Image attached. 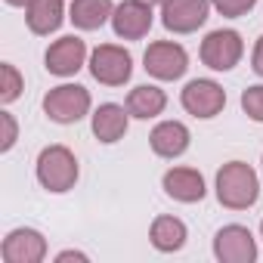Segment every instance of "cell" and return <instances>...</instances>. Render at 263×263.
Returning <instances> with one entry per match:
<instances>
[{
  "mask_svg": "<svg viewBox=\"0 0 263 263\" xmlns=\"http://www.w3.org/2000/svg\"><path fill=\"white\" fill-rule=\"evenodd\" d=\"M180 102L189 115L195 118H214L223 111L226 105V90L217 84V81H208V78H198V81H189L180 93Z\"/></svg>",
  "mask_w": 263,
  "mask_h": 263,
  "instance_id": "cell-8",
  "label": "cell"
},
{
  "mask_svg": "<svg viewBox=\"0 0 263 263\" xmlns=\"http://www.w3.org/2000/svg\"><path fill=\"white\" fill-rule=\"evenodd\" d=\"M241 108H245V115H248L251 121H260V124H263V84L248 87V90L241 93Z\"/></svg>",
  "mask_w": 263,
  "mask_h": 263,
  "instance_id": "cell-21",
  "label": "cell"
},
{
  "mask_svg": "<svg viewBox=\"0 0 263 263\" xmlns=\"http://www.w3.org/2000/svg\"><path fill=\"white\" fill-rule=\"evenodd\" d=\"M143 62H146V71H149L152 78H158V81H177V78H183L186 68H189L186 50H183L180 44H174V41L149 44Z\"/></svg>",
  "mask_w": 263,
  "mask_h": 263,
  "instance_id": "cell-7",
  "label": "cell"
},
{
  "mask_svg": "<svg viewBox=\"0 0 263 263\" xmlns=\"http://www.w3.org/2000/svg\"><path fill=\"white\" fill-rule=\"evenodd\" d=\"M251 68H254V74H260L263 78V34L257 37V44H254V53H251Z\"/></svg>",
  "mask_w": 263,
  "mask_h": 263,
  "instance_id": "cell-24",
  "label": "cell"
},
{
  "mask_svg": "<svg viewBox=\"0 0 263 263\" xmlns=\"http://www.w3.org/2000/svg\"><path fill=\"white\" fill-rule=\"evenodd\" d=\"M111 28L124 41L146 37L149 28H152V7L143 4V0H124V4L115 7V13H111Z\"/></svg>",
  "mask_w": 263,
  "mask_h": 263,
  "instance_id": "cell-10",
  "label": "cell"
},
{
  "mask_svg": "<svg viewBox=\"0 0 263 263\" xmlns=\"http://www.w3.org/2000/svg\"><path fill=\"white\" fill-rule=\"evenodd\" d=\"M0 127H4V137H0V149L10 152L16 146V137H19V127H16V118L10 111H0Z\"/></svg>",
  "mask_w": 263,
  "mask_h": 263,
  "instance_id": "cell-23",
  "label": "cell"
},
{
  "mask_svg": "<svg viewBox=\"0 0 263 263\" xmlns=\"http://www.w3.org/2000/svg\"><path fill=\"white\" fill-rule=\"evenodd\" d=\"M65 19L62 0H31V7H25V22L34 34H53Z\"/></svg>",
  "mask_w": 263,
  "mask_h": 263,
  "instance_id": "cell-16",
  "label": "cell"
},
{
  "mask_svg": "<svg viewBox=\"0 0 263 263\" xmlns=\"http://www.w3.org/2000/svg\"><path fill=\"white\" fill-rule=\"evenodd\" d=\"M22 87H25V81H22V74L16 71V65H10V62L0 65V102H4V105L16 102L19 93H22Z\"/></svg>",
  "mask_w": 263,
  "mask_h": 263,
  "instance_id": "cell-20",
  "label": "cell"
},
{
  "mask_svg": "<svg viewBox=\"0 0 263 263\" xmlns=\"http://www.w3.org/2000/svg\"><path fill=\"white\" fill-rule=\"evenodd\" d=\"M130 71H134V59L124 47L102 44L90 56V74L105 87H124L130 81Z\"/></svg>",
  "mask_w": 263,
  "mask_h": 263,
  "instance_id": "cell-4",
  "label": "cell"
},
{
  "mask_svg": "<svg viewBox=\"0 0 263 263\" xmlns=\"http://www.w3.org/2000/svg\"><path fill=\"white\" fill-rule=\"evenodd\" d=\"M260 195V180L251 164L245 161H229L217 171V198L229 211H245L257 201Z\"/></svg>",
  "mask_w": 263,
  "mask_h": 263,
  "instance_id": "cell-1",
  "label": "cell"
},
{
  "mask_svg": "<svg viewBox=\"0 0 263 263\" xmlns=\"http://www.w3.org/2000/svg\"><path fill=\"white\" fill-rule=\"evenodd\" d=\"M211 0H164L161 4V22L174 34H192L208 22Z\"/></svg>",
  "mask_w": 263,
  "mask_h": 263,
  "instance_id": "cell-5",
  "label": "cell"
},
{
  "mask_svg": "<svg viewBox=\"0 0 263 263\" xmlns=\"http://www.w3.org/2000/svg\"><path fill=\"white\" fill-rule=\"evenodd\" d=\"M260 235H263V223H260Z\"/></svg>",
  "mask_w": 263,
  "mask_h": 263,
  "instance_id": "cell-28",
  "label": "cell"
},
{
  "mask_svg": "<svg viewBox=\"0 0 263 263\" xmlns=\"http://www.w3.org/2000/svg\"><path fill=\"white\" fill-rule=\"evenodd\" d=\"M56 260H59V263H62V260H87V254H81V251H62Z\"/></svg>",
  "mask_w": 263,
  "mask_h": 263,
  "instance_id": "cell-25",
  "label": "cell"
},
{
  "mask_svg": "<svg viewBox=\"0 0 263 263\" xmlns=\"http://www.w3.org/2000/svg\"><path fill=\"white\" fill-rule=\"evenodd\" d=\"M84 59H87V44H84L81 37H74V34L59 37V41L47 50V56H44L47 71L56 74V78H71V74L84 65Z\"/></svg>",
  "mask_w": 263,
  "mask_h": 263,
  "instance_id": "cell-11",
  "label": "cell"
},
{
  "mask_svg": "<svg viewBox=\"0 0 263 263\" xmlns=\"http://www.w3.org/2000/svg\"><path fill=\"white\" fill-rule=\"evenodd\" d=\"M44 111L56 124H74L90 111V93L81 84H62L53 87L44 96Z\"/></svg>",
  "mask_w": 263,
  "mask_h": 263,
  "instance_id": "cell-3",
  "label": "cell"
},
{
  "mask_svg": "<svg viewBox=\"0 0 263 263\" xmlns=\"http://www.w3.org/2000/svg\"><path fill=\"white\" fill-rule=\"evenodd\" d=\"M7 263H41L47 257V241L37 229H13L0 248Z\"/></svg>",
  "mask_w": 263,
  "mask_h": 263,
  "instance_id": "cell-12",
  "label": "cell"
},
{
  "mask_svg": "<svg viewBox=\"0 0 263 263\" xmlns=\"http://www.w3.org/2000/svg\"><path fill=\"white\" fill-rule=\"evenodd\" d=\"M164 192L174 198V201H183V204H192V201H201L204 198V177L192 167H171L161 180Z\"/></svg>",
  "mask_w": 263,
  "mask_h": 263,
  "instance_id": "cell-13",
  "label": "cell"
},
{
  "mask_svg": "<svg viewBox=\"0 0 263 263\" xmlns=\"http://www.w3.org/2000/svg\"><path fill=\"white\" fill-rule=\"evenodd\" d=\"M111 13H115L111 0H71L68 19L81 31H96L105 25V19H111Z\"/></svg>",
  "mask_w": 263,
  "mask_h": 263,
  "instance_id": "cell-18",
  "label": "cell"
},
{
  "mask_svg": "<svg viewBox=\"0 0 263 263\" xmlns=\"http://www.w3.org/2000/svg\"><path fill=\"white\" fill-rule=\"evenodd\" d=\"M127 118L130 111L124 105H115V102H105L93 111V134L99 143H118L124 134H127Z\"/></svg>",
  "mask_w": 263,
  "mask_h": 263,
  "instance_id": "cell-15",
  "label": "cell"
},
{
  "mask_svg": "<svg viewBox=\"0 0 263 263\" xmlns=\"http://www.w3.org/2000/svg\"><path fill=\"white\" fill-rule=\"evenodd\" d=\"M149 238L161 254H174L186 245V223L177 217H158L149 229Z\"/></svg>",
  "mask_w": 263,
  "mask_h": 263,
  "instance_id": "cell-19",
  "label": "cell"
},
{
  "mask_svg": "<svg viewBox=\"0 0 263 263\" xmlns=\"http://www.w3.org/2000/svg\"><path fill=\"white\" fill-rule=\"evenodd\" d=\"M245 53V44L235 31L229 28H220V31H211L204 41H201V62L214 71H229L238 65Z\"/></svg>",
  "mask_w": 263,
  "mask_h": 263,
  "instance_id": "cell-6",
  "label": "cell"
},
{
  "mask_svg": "<svg viewBox=\"0 0 263 263\" xmlns=\"http://www.w3.org/2000/svg\"><path fill=\"white\" fill-rule=\"evenodd\" d=\"M143 4H149V7H155V4H164V0H143Z\"/></svg>",
  "mask_w": 263,
  "mask_h": 263,
  "instance_id": "cell-27",
  "label": "cell"
},
{
  "mask_svg": "<svg viewBox=\"0 0 263 263\" xmlns=\"http://www.w3.org/2000/svg\"><path fill=\"white\" fill-rule=\"evenodd\" d=\"M214 254L220 263H251L257 260V241L248 226H223L214 238Z\"/></svg>",
  "mask_w": 263,
  "mask_h": 263,
  "instance_id": "cell-9",
  "label": "cell"
},
{
  "mask_svg": "<svg viewBox=\"0 0 263 263\" xmlns=\"http://www.w3.org/2000/svg\"><path fill=\"white\" fill-rule=\"evenodd\" d=\"M211 4H214V10H217L220 16L238 19V16H245V13H251V10H254L257 0H211Z\"/></svg>",
  "mask_w": 263,
  "mask_h": 263,
  "instance_id": "cell-22",
  "label": "cell"
},
{
  "mask_svg": "<svg viewBox=\"0 0 263 263\" xmlns=\"http://www.w3.org/2000/svg\"><path fill=\"white\" fill-rule=\"evenodd\" d=\"M189 130H186V124H180V121H161L155 130H152V137H149V143H152V152L155 155H161V158H180L186 149H189Z\"/></svg>",
  "mask_w": 263,
  "mask_h": 263,
  "instance_id": "cell-14",
  "label": "cell"
},
{
  "mask_svg": "<svg viewBox=\"0 0 263 263\" xmlns=\"http://www.w3.org/2000/svg\"><path fill=\"white\" fill-rule=\"evenodd\" d=\"M164 105H167V96L155 84H140V87L130 90V96H127V111L134 118H143V121L158 118L164 111Z\"/></svg>",
  "mask_w": 263,
  "mask_h": 263,
  "instance_id": "cell-17",
  "label": "cell"
},
{
  "mask_svg": "<svg viewBox=\"0 0 263 263\" xmlns=\"http://www.w3.org/2000/svg\"><path fill=\"white\" fill-rule=\"evenodd\" d=\"M37 180L47 192H68L78 183V158L65 146H47L37 155Z\"/></svg>",
  "mask_w": 263,
  "mask_h": 263,
  "instance_id": "cell-2",
  "label": "cell"
},
{
  "mask_svg": "<svg viewBox=\"0 0 263 263\" xmlns=\"http://www.w3.org/2000/svg\"><path fill=\"white\" fill-rule=\"evenodd\" d=\"M10 7H31V0H7Z\"/></svg>",
  "mask_w": 263,
  "mask_h": 263,
  "instance_id": "cell-26",
  "label": "cell"
}]
</instances>
